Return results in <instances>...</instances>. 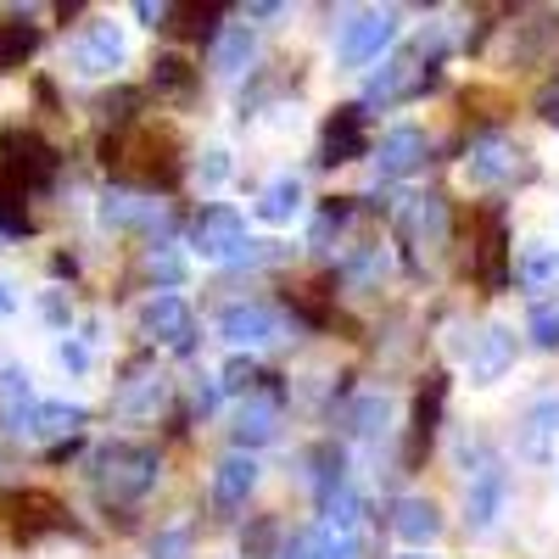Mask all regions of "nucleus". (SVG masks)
<instances>
[{"label":"nucleus","instance_id":"nucleus-13","mask_svg":"<svg viewBox=\"0 0 559 559\" xmlns=\"http://www.w3.org/2000/svg\"><path fill=\"white\" fill-rule=\"evenodd\" d=\"M358 157H369V112L358 102H347L319 129V163L336 168V163H358Z\"/></svg>","mask_w":559,"mask_h":559},{"label":"nucleus","instance_id":"nucleus-24","mask_svg":"<svg viewBox=\"0 0 559 559\" xmlns=\"http://www.w3.org/2000/svg\"><path fill=\"white\" fill-rule=\"evenodd\" d=\"M39 23H28V17H7L0 23V73H17L34 51H39Z\"/></svg>","mask_w":559,"mask_h":559},{"label":"nucleus","instance_id":"nucleus-21","mask_svg":"<svg viewBox=\"0 0 559 559\" xmlns=\"http://www.w3.org/2000/svg\"><path fill=\"white\" fill-rule=\"evenodd\" d=\"M163 403H168V376H140V369H129V381L112 397V408L123 419H152Z\"/></svg>","mask_w":559,"mask_h":559},{"label":"nucleus","instance_id":"nucleus-23","mask_svg":"<svg viewBox=\"0 0 559 559\" xmlns=\"http://www.w3.org/2000/svg\"><path fill=\"white\" fill-rule=\"evenodd\" d=\"M554 437H559V397H543V403H532L526 426H521V453L526 459H548Z\"/></svg>","mask_w":559,"mask_h":559},{"label":"nucleus","instance_id":"nucleus-42","mask_svg":"<svg viewBox=\"0 0 559 559\" xmlns=\"http://www.w3.org/2000/svg\"><path fill=\"white\" fill-rule=\"evenodd\" d=\"M202 174H207V179H224V174H229V157H224V152H207V168H202Z\"/></svg>","mask_w":559,"mask_h":559},{"label":"nucleus","instance_id":"nucleus-7","mask_svg":"<svg viewBox=\"0 0 559 559\" xmlns=\"http://www.w3.org/2000/svg\"><path fill=\"white\" fill-rule=\"evenodd\" d=\"M392 224H397V241H403V252L419 263V252H437L442 241H448V202L442 197H403L397 202V213H392Z\"/></svg>","mask_w":559,"mask_h":559},{"label":"nucleus","instance_id":"nucleus-30","mask_svg":"<svg viewBox=\"0 0 559 559\" xmlns=\"http://www.w3.org/2000/svg\"><path fill=\"white\" fill-rule=\"evenodd\" d=\"M526 336H532V347L559 353V308H554V302H532V313H526Z\"/></svg>","mask_w":559,"mask_h":559},{"label":"nucleus","instance_id":"nucleus-29","mask_svg":"<svg viewBox=\"0 0 559 559\" xmlns=\"http://www.w3.org/2000/svg\"><path fill=\"white\" fill-rule=\"evenodd\" d=\"M347 224H353V197H331L313 218V247H331V236H342Z\"/></svg>","mask_w":559,"mask_h":559},{"label":"nucleus","instance_id":"nucleus-12","mask_svg":"<svg viewBox=\"0 0 559 559\" xmlns=\"http://www.w3.org/2000/svg\"><path fill=\"white\" fill-rule=\"evenodd\" d=\"M140 331H146L152 342H163L168 353H197V313L174 292H163V297H152L146 308H140Z\"/></svg>","mask_w":559,"mask_h":559},{"label":"nucleus","instance_id":"nucleus-31","mask_svg":"<svg viewBox=\"0 0 559 559\" xmlns=\"http://www.w3.org/2000/svg\"><path fill=\"white\" fill-rule=\"evenodd\" d=\"M258 381H269L263 376V369H258V358H247V353H236V358H229L224 364V376H218V392H258Z\"/></svg>","mask_w":559,"mask_h":559},{"label":"nucleus","instance_id":"nucleus-19","mask_svg":"<svg viewBox=\"0 0 559 559\" xmlns=\"http://www.w3.org/2000/svg\"><path fill=\"white\" fill-rule=\"evenodd\" d=\"M464 358H471V381H476V386H492L503 369L515 364V331H509V324H487Z\"/></svg>","mask_w":559,"mask_h":559},{"label":"nucleus","instance_id":"nucleus-6","mask_svg":"<svg viewBox=\"0 0 559 559\" xmlns=\"http://www.w3.org/2000/svg\"><path fill=\"white\" fill-rule=\"evenodd\" d=\"M392 39H397V12L392 7H369V12H353L342 23L336 57H342V68H369V62H381V51Z\"/></svg>","mask_w":559,"mask_h":559},{"label":"nucleus","instance_id":"nucleus-39","mask_svg":"<svg viewBox=\"0 0 559 559\" xmlns=\"http://www.w3.org/2000/svg\"><path fill=\"white\" fill-rule=\"evenodd\" d=\"M191 408H197V414H213V408H218V381H213V376H197V381H191Z\"/></svg>","mask_w":559,"mask_h":559},{"label":"nucleus","instance_id":"nucleus-17","mask_svg":"<svg viewBox=\"0 0 559 559\" xmlns=\"http://www.w3.org/2000/svg\"><path fill=\"white\" fill-rule=\"evenodd\" d=\"M252 487H258V459L252 453H224L213 464V509H224V515L247 509Z\"/></svg>","mask_w":559,"mask_h":559},{"label":"nucleus","instance_id":"nucleus-10","mask_svg":"<svg viewBox=\"0 0 559 559\" xmlns=\"http://www.w3.org/2000/svg\"><path fill=\"white\" fill-rule=\"evenodd\" d=\"M241 247H247V218L229 207V202H207L191 218V252H202L213 263H229Z\"/></svg>","mask_w":559,"mask_h":559},{"label":"nucleus","instance_id":"nucleus-22","mask_svg":"<svg viewBox=\"0 0 559 559\" xmlns=\"http://www.w3.org/2000/svg\"><path fill=\"white\" fill-rule=\"evenodd\" d=\"M73 62H79V73H112V68L123 62V34H118L112 23H96V28L79 39Z\"/></svg>","mask_w":559,"mask_h":559},{"label":"nucleus","instance_id":"nucleus-8","mask_svg":"<svg viewBox=\"0 0 559 559\" xmlns=\"http://www.w3.org/2000/svg\"><path fill=\"white\" fill-rule=\"evenodd\" d=\"M0 509L12 521V537L17 543H39L68 526V503L57 492H39V487H23V492H0Z\"/></svg>","mask_w":559,"mask_h":559},{"label":"nucleus","instance_id":"nucleus-37","mask_svg":"<svg viewBox=\"0 0 559 559\" xmlns=\"http://www.w3.org/2000/svg\"><path fill=\"white\" fill-rule=\"evenodd\" d=\"M532 112H537L543 123H554V129H559V68H554V73H548V79L537 84V96H532Z\"/></svg>","mask_w":559,"mask_h":559},{"label":"nucleus","instance_id":"nucleus-9","mask_svg":"<svg viewBox=\"0 0 559 559\" xmlns=\"http://www.w3.org/2000/svg\"><path fill=\"white\" fill-rule=\"evenodd\" d=\"M476 280L481 292L498 297L509 292V280H515V247H509V224H503V207H487L481 213V236H476Z\"/></svg>","mask_w":559,"mask_h":559},{"label":"nucleus","instance_id":"nucleus-16","mask_svg":"<svg viewBox=\"0 0 559 559\" xmlns=\"http://www.w3.org/2000/svg\"><path fill=\"white\" fill-rule=\"evenodd\" d=\"M369 157H376V174H381V179H408L414 168H426L431 140H426V129L397 123V129L381 134V146H369Z\"/></svg>","mask_w":559,"mask_h":559},{"label":"nucleus","instance_id":"nucleus-27","mask_svg":"<svg viewBox=\"0 0 559 559\" xmlns=\"http://www.w3.org/2000/svg\"><path fill=\"white\" fill-rule=\"evenodd\" d=\"M152 90H157V96H174V102H185V96H191V90H197V68L191 62H185V57H157L152 62Z\"/></svg>","mask_w":559,"mask_h":559},{"label":"nucleus","instance_id":"nucleus-35","mask_svg":"<svg viewBox=\"0 0 559 559\" xmlns=\"http://www.w3.org/2000/svg\"><path fill=\"white\" fill-rule=\"evenodd\" d=\"M140 107H146V90H129V84H123V90H112V96L102 102V118H107V123H118V129H129Z\"/></svg>","mask_w":559,"mask_h":559},{"label":"nucleus","instance_id":"nucleus-15","mask_svg":"<svg viewBox=\"0 0 559 559\" xmlns=\"http://www.w3.org/2000/svg\"><path fill=\"white\" fill-rule=\"evenodd\" d=\"M218 336L229 342V347H269V342H280L286 336V319H280L274 308H263V302H236V308H224L218 313Z\"/></svg>","mask_w":559,"mask_h":559},{"label":"nucleus","instance_id":"nucleus-11","mask_svg":"<svg viewBox=\"0 0 559 559\" xmlns=\"http://www.w3.org/2000/svg\"><path fill=\"white\" fill-rule=\"evenodd\" d=\"M442 408H448V376H442V369H431L426 386L414 392V414H408V448H403L408 471H419V459L431 453V442L442 431Z\"/></svg>","mask_w":559,"mask_h":559},{"label":"nucleus","instance_id":"nucleus-26","mask_svg":"<svg viewBox=\"0 0 559 559\" xmlns=\"http://www.w3.org/2000/svg\"><path fill=\"white\" fill-rule=\"evenodd\" d=\"M247 62H252V34H247V23L218 28V34H213V68H218V73H241Z\"/></svg>","mask_w":559,"mask_h":559},{"label":"nucleus","instance_id":"nucleus-1","mask_svg":"<svg viewBox=\"0 0 559 559\" xmlns=\"http://www.w3.org/2000/svg\"><path fill=\"white\" fill-rule=\"evenodd\" d=\"M437 68H442V28H431V39L397 45V51L381 62V73H369L358 107L369 112V107H397V102L426 96V90H437V79H442Z\"/></svg>","mask_w":559,"mask_h":559},{"label":"nucleus","instance_id":"nucleus-18","mask_svg":"<svg viewBox=\"0 0 559 559\" xmlns=\"http://www.w3.org/2000/svg\"><path fill=\"white\" fill-rule=\"evenodd\" d=\"M229 437H236V453H252V448L274 442L280 437V397H258L252 392L236 408V419H229Z\"/></svg>","mask_w":559,"mask_h":559},{"label":"nucleus","instance_id":"nucleus-32","mask_svg":"<svg viewBox=\"0 0 559 559\" xmlns=\"http://www.w3.org/2000/svg\"><path fill=\"white\" fill-rule=\"evenodd\" d=\"M515 280H526V286H548V280H559V252L526 247V258L515 263Z\"/></svg>","mask_w":559,"mask_h":559},{"label":"nucleus","instance_id":"nucleus-20","mask_svg":"<svg viewBox=\"0 0 559 559\" xmlns=\"http://www.w3.org/2000/svg\"><path fill=\"white\" fill-rule=\"evenodd\" d=\"M392 532L403 543H414V548H426V543L442 537V509L431 498H397L392 503Z\"/></svg>","mask_w":559,"mask_h":559},{"label":"nucleus","instance_id":"nucleus-33","mask_svg":"<svg viewBox=\"0 0 559 559\" xmlns=\"http://www.w3.org/2000/svg\"><path fill=\"white\" fill-rule=\"evenodd\" d=\"M174 17H185V23H174L179 34H191V39H213L224 23V7H174Z\"/></svg>","mask_w":559,"mask_h":559},{"label":"nucleus","instance_id":"nucleus-28","mask_svg":"<svg viewBox=\"0 0 559 559\" xmlns=\"http://www.w3.org/2000/svg\"><path fill=\"white\" fill-rule=\"evenodd\" d=\"M0 229H7V236H28V229H34V218H28V197L17 191L7 174H0Z\"/></svg>","mask_w":559,"mask_h":559},{"label":"nucleus","instance_id":"nucleus-5","mask_svg":"<svg viewBox=\"0 0 559 559\" xmlns=\"http://www.w3.org/2000/svg\"><path fill=\"white\" fill-rule=\"evenodd\" d=\"M464 174L471 185H532L537 179V163L521 140H509L503 129H487L471 140V157H464Z\"/></svg>","mask_w":559,"mask_h":559},{"label":"nucleus","instance_id":"nucleus-38","mask_svg":"<svg viewBox=\"0 0 559 559\" xmlns=\"http://www.w3.org/2000/svg\"><path fill=\"white\" fill-rule=\"evenodd\" d=\"M185 554H191V526L157 532V543H152V559H185Z\"/></svg>","mask_w":559,"mask_h":559},{"label":"nucleus","instance_id":"nucleus-36","mask_svg":"<svg viewBox=\"0 0 559 559\" xmlns=\"http://www.w3.org/2000/svg\"><path fill=\"white\" fill-rule=\"evenodd\" d=\"M146 274L157 280V286H179V280H185V258L163 241V247H152V252H146Z\"/></svg>","mask_w":559,"mask_h":559},{"label":"nucleus","instance_id":"nucleus-41","mask_svg":"<svg viewBox=\"0 0 559 559\" xmlns=\"http://www.w3.org/2000/svg\"><path fill=\"white\" fill-rule=\"evenodd\" d=\"M134 17H140V23H152V28H168V7H152V0H140Z\"/></svg>","mask_w":559,"mask_h":559},{"label":"nucleus","instance_id":"nucleus-34","mask_svg":"<svg viewBox=\"0 0 559 559\" xmlns=\"http://www.w3.org/2000/svg\"><path fill=\"white\" fill-rule=\"evenodd\" d=\"M274 543H280V521L274 515H258L241 537V559H274Z\"/></svg>","mask_w":559,"mask_h":559},{"label":"nucleus","instance_id":"nucleus-40","mask_svg":"<svg viewBox=\"0 0 559 559\" xmlns=\"http://www.w3.org/2000/svg\"><path fill=\"white\" fill-rule=\"evenodd\" d=\"M280 559H324V554H319V537L313 532H297L286 548H280Z\"/></svg>","mask_w":559,"mask_h":559},{"label":"nucleus","instance_id":"nucleus-2","mask_svg":"<svg viewBox=\"0 0 559 559\" xmlns=\"http://www.w3.org/2000/svg\"><path fill=\"white\" fill-rule=\"evenodd\" d=\"M459 459H464V526H471L476 537H487L503 515V503H509V471L481 437L464 442Z\"/></svg>","mask_w":559,"mask_h":559},{"label":"nucleus","instance_id":"nucleus-14","mask_svg":"<svg viewBox=\"0 0 559 559\" xmlns=\"http://www.w3.org/2000/svg\"><path fill=\"white\" fill-rule=\"evenodd\" d=\"M102 218L112 229H140V236H152V247H157V236H168V229H174L168 207L157 197H146V191H107Z\"/></svg>","mask_w":559,"mask_h":559},{"label":"nucleus","instance_id":"nucleus-43","mask_svg":"<svg viewBox=\"0 0 559 559\" xmlns=\"http://www.w3.org/2000/svg\"><path fill=\"white\" fill-rule=\"evenodd\" d=\"M408 559H426V554H408Z\"/></svg>","mask_w":559,"mask_h":559},{"label":"nucleus","instance_id":"nucleus-3","mask_svg":"<svg viewBox=\"0 0 559 559\" xmlns=\"http://www.w3.org/2000/svg\"><path fill=\"white\" fill-rule=\"evenodd\" d=\"M163 476V453L152 442H107L96 459V487L107 503H140Z\"/></svg>","mask_w":559,"mask_h":559},{"label":"nucleus","instance_id":"nucleus-4","mask_svg":"<svg viewBox=\"0 0 559 559\" xmlns=\"http://www.w3.org/2000/svg\"><path fill=\"white\" fill-rule=\"evenodd\" d=\"M0 174H7L17 191H45L62 174V152L34 129H0Z\"/></svg>","mask_w":559,"mask_h":559},{"label":"nucleus","instance_id":"nucleus-25","mask_svg":"<svg viewBox=\"0 0 559 559\" xmlns=\"http://www.w3.org/2000/svg\"><path fill=\"white\" fill-rule=\"evenodd\" d=\"M297 207H302L297 174H280V179L263 185V197H258V218H263V224H286V218H297Z\"/></svg>","mask_w":559,"mask_h":559}]
</instances>
